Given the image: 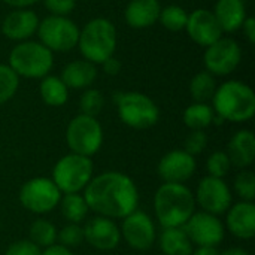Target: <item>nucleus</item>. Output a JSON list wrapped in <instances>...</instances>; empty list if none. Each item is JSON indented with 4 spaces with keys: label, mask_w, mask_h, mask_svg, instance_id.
<instances>
[{
    "label": "nucleus",
    "mask_w": 255,
    "mask_h": 255,
    "mask_svg": "<svg viewBox=\"0 0 255 255\" xmlns=\"http://www.w3.org/2000/svg\"><path fill=\"white\" fill-rule=\"evenodd\" d=\"M82 196L90 211L109 220H123L139 205L134 181L117 170H106L93 176Z\"/></svg>",
    "instance_id": "nucleus-1"
},
{
    "label": "nucleus",
    "mask_w": 255,
    "mask_h": 255,
    "mask_svg": "<svg viewBox=\"0 0 255 255\" xmlns=\"http://www.w3.org/2000/svg\"><path fill=\"white\" fill-rule=\"evenodd\" d=\"M196 212V199L185 184L163 182L154 194V214L163 229L184 227Z\"/></svg>",
    "instance_id": "nucleus-2"
},
{
    "label": "nucleus",
    "mask_w": 255,
    "mask_h": 255,
    "mask_svg": "<svg viewBox=\"0 0 255 255\" xmlns=\"http://www.w3.org/2000/svg\"><path fill=\"white\" fill-rule=\"evenodd\" d=\"M212 105L215 115L224 121L245 123L254 117L255 93L250 85L241 81H227L217 87Z\"/></svg>",
    "instance_id": "nucleus-3"
},
{
    "label": "nucleus",
    "mask_w": 255,
    "mask_h": 255,
    "mask_svg": "<svg viewBox=\"0 0 255 255\" xmlns=\"http://www.w3.org/2000/svg\"><path fill=\"white\" fill-rule=\"evenodd\" d=\"M78 46L82 57L93 64H102L117 49V28L108 18L99 16L79 30Z\"/></svg>",
    "instance_id": "nucleus-4"
},
{
    "label": "nucleus",
    "mask_w": 255,
    "mask_h": 255,
    "mask_svg": "<svg viewBox=\"0 0 255 255\" xmlns=\"http://www.w3.org/2000/svg\"><path fill=\"white\" fill-rule=\"evenodd\" d=\"M7 66L18 76L40 79L51 72L54 66V55L40 42L24 40L12 48Z\"/></svg>",
    "instance_id": "nucleus-5"
},
{
    "label": "nucleus",
    "mask_w": 255,
    "mask_h": 255,
    "mask_svg": "<svg viewBox=\"0 0 255 255\" xmlns=\"http://www.w3.org/2000/svg\"><path fill=\"white\" fill-rule=\"evenodd\" d=\"M118 117L123 124L134 130L154 127L160 120V109L155 102L143 93L127 91L115 96Z\"/></svg>",
    "instance_id": "nucleus-6"
},
{
    "label": "nucleus",
    "mask_w": 255,
    "mask_h": 255,
    "mask_svg": "<svg viewBox=\"0 0 255 255\" xmlns=\"http://www.w3.org/2000/svg\"><path fill=\"white\" fill-rule=\"evenodd\" d=\"M93 175L94 164L91 158L70 152L55 163L51 179L61 194H70L82 191L91 181Z\"/></svg>",
    "instance_id": "nucleus-7"
},
{
    "label": "nucleus",
    "mask_w": 255,
    "mask_h": 255,
    "mask_svg": "<svg viewBox=\"0 0 255 255\" xmlns=\"http://www.w3.org/2000/svg\"><path fill=\"white\" fill-rule=\"evenodd\" d=\"M66 142L70 152L91 158L103 145V128L99 120L84 114L72 118L66 128Z\"/></svg>",
    "instance_id": "nucleus-8"
},
{
    "label": "nucleus",
    "mask_w": 255,
    "mask_h": 255,
    "mask_svg": "<svg viewBox=\"0 0 255 255\" xmlns=\"http://www.w3.org/2000/svg\"><path fill=\"white\" fill-rule=\"evenodd\" d=\"M37 36L51 52H69L78 46L79 27L67 16L49 15L39 22Z\"/></svg>",
    "instance_id": "nucleus-9"
},
{
    "label": "nucleus",
    "mask_w": 255,
    "mask_h": 255,
    "mask_svg": "<svg viewBox=\"0 0 255 255\" xmlns=\"http://www.w3.org/2000/svg\"><path fill=\"white\" fill-rule=\"evenodd\" d=\"M61 196V191L51 178L37 176L22 184L18 197L24 209L36 215H43L58 206Z\"/></svg>",
    "instance_id": "nucleus-10"
},
{
    "label": "nucleus",
    "mask_w": 255,
    "mask_h": 255,
    "mask_svg": "<svg viewBox=\"0 0 255 255\" xmlns=\"http://www.w3.org/2000/svg\"><path fill=\"white\" fill-rule=\"evenodd\" d=\"M242 60V48L232 37H221L209 45L203 55L206 70L214 76H227L233 73Z\"/></svg>",
    "instance_id": "nucleus-11"
},
{
    "label": "nucleus",
    "mask_w": 255,
    "mask_h": 255,
    "mask_svg": "<svg viewBox=\"0 0 255 255\" xmlns=\"http://www.w3.org/2000/svg\"><path fill=\"white\" fill-rule=\"evenodd\" d=\"M121 239L134 251H148L157 241V229L152 218L143 211H133L123 218Z\"/></svg>",
    "instance_id": "nucleus-12"
},
{
    "label": "nucleus",
    "mask_w": 255,
    "mask_h": 255,
    "mask_svg": "<svg viewBox=\"0 0 255 255\" xmlns=\"http://www.w3.org/2000/svg\"><path fill=\"white\" fill-rule=\"evenodd\" d=\"M194 199L196 205H199L203 212L217 217L226 214L233 203L232 190L227 182L221 178H214L209 175L197 184Z\"/></svg>",
    "instance_id": "nucleus-13"
},
{
    "label": "nucleus",
    "mask_w": 255,
    "mask_h": 255,
    "mask_svg": "<svg viewBox=\"0 0 255 255\" xmlns=\"http://www.w3.org/2000/svg\"><path fill=\"white\" fill-rule=\"evenodd\" d=\"M194 247H218L226 236L223 221L208 212H194L182 227Z\"/></svg>",
    "instance_id": "nucleus-14"
},
{
    "label": "nucleus",
    "mask_w": 255,
    "mask_h": 255,
    "mask_svg": "<svg viewBox=\"0 0 255 255\" xmlns=\"http://www.w3.org/2000/svg\"><path fill=\"white\" fill-rule=\"evenodd\" d=\"M196 158L184 149H173L164 154L157 166V173L163 182L185 184L196 172Z\"/></svg>",
    "instance_id": "nucleus-15"
},
{
    "label": "nucleus",
    "mask_w": 255,
    "mask_h": 255,
    "mask_svg": "<svg viewBox=\"0 0 255 255\" xmlns=\"http://www.w3.org/2000/svg\"><path fill=\"white\" fill-rule=\"evenodd\" d=\"M82 229L85 242L97 251H112L121 242V232L114 220L96 215Z\"/></svg>",
    "instance_id": "nucleus-16"
},
{
    "label": "nucleus",
    "mask_w": 255,
    "mask_h": 255,
    "mask_svg": "<svg viewBox=\"0 0 255 255\" xmlns=\"http://www.w3.org/2000/svg\"><path fill=\"white\" fill-rule=\"evenodd\" d=\"M185 30L193 42L205 48L223 37V30L214 12L203 7L196 9L188 15Z\"/></svg>",
    "instance_id": "nucleus-17"
},
{
    "label": "nucleus",
    "mask_w": 255,
    "mask_h": 255,
    "mask_svg": "<svg viewBox=\"0 0 255 255\" xmlns=\"http://www.w3.org/2000/svg\"><path fill=\"white\" fill-rule=\"evenodd\" d=\"M226 229L241 241H250L255 236V205L254 202L235 203L226 212Z\"/></svg>",
    "instance_id": "nucleus-18"
},
{
    "label": "nucleus",
    "mask_w": 255,
    "mask_h": 255,
    "mask_svg": "<svg viewBox=\"0 0 255 255\" xmlns=\"http://www.w3.org/2000/svg\"><path fill=\"white\" fill-rule=\"evenodd\" d=\"M39 22L40 21L36 12L28 9H16L4 16L1 22V33L10 40L24 42L36 34Z\"/></svg>",
    "instance_id": "nucleus-19"
},
{
    "label": "nucleus",
    "mask_w": 255,
    "mask_h": 255,
    "mask_svg": "<svg viewBox=\"0 0 255 255\" xmlns=\"http://www.w3.org/2000/svg\"><path fill=\"white\" fill-rule=\"evenodd\" d=\"M227 155L232 166L248 169L255 160V136L251 130H239L227 145Z\"/></svg>",
    "instance_id": "nucleus-20"
},
{
    "label": "nucleus",
    "mask_w": 255,
    "mask_h": 255,
    "mask_svg": "<svg viewBox=\"0 0 255 255\" xmlns=\"http://www.w3.org/2000/svg\"><path fill=\"white\" fill-rule=\"evenodd\" d=\"M161 4L158 0H130L124 18L133 28H148L158 21Z\"/></svg>",
    "instance_id": "nucleus-21"
},
{
    "label": "nucleus",
    "mask_w": 255,
    "mask_h": 255,
    "mask_svg": "<svg viewBox=\"0 0 255 255\" xmlns=\"http://www.w3.org/2000/svg\"><path fill=\"white\" fill-rule=\"evenodd\" d=\"M60 78L67 88L85 90L94 84L97 78V67L87 60H75L63 67Z\"/></svg>",
    "instance_id": "nucleus-22"
},
{
    "label": "nucleus",
    "mask_w": 255,
    "mask_h": 255,
    "mask_svg": "<svg viewBox=\"0 0 255 255\" xmlns=\"http://www.w3.org/2000/svg\"><path fill=\"white\" fill-rule=\"evenodd\" d=\"M212 12L223 33L239 30L247 18V6L244 0H218Z\"/></svg>",
    "instance_id": "nucleus-23"
},
{
    "label": "nucleus",
    "mask_w": 255,
    "mask_h": 255,
    "mask_svg": "<svg viewBox=\"0 0 255 255\" xmlns=\"http://www.w3.org/2000/svg\"><path fill=\"white\" fill-rule=\"evenodd\" d=\"M158 247L163 255H191L194 251V245L182 227L163 229Z\"/></svg>",
    "instance_id": "nucleus-24"
},
{
    "label": "nucleus",
    "mask_w": 255,
    "mask_h": 255,
    "mask_svg": "<svg viewBox=\"0 0 255 255\" xmlns=\"http://www.w3.org/2000/svg\"><path fill=\"white\" fill-rule=\"evenodd\" d=\"M39 93L43 103L52 108L63 106L69 99V88L66 87L60 76L54 75H46L45 78H42Z\"/></svg>",
    "instance_id": "nucleus-25"
},
{
    "label": "nucleus",
    "mask_w": 255,
    "mask_h": 255,
    "mask_svg": "<svg viewBox=\"0 0 255 255\" xmlns=\"http://www.w3.org/2000/svg\"><path fill=\"white\" fill-rule=\"evenodd\" d=\"M63 218L67 223L72 224H81L87 220V215L90 212L88 205L79 193H70V194H63L60 199L58 206Z\"/></svg>",
    "instance_id": "nucleus-26"
},
{
    "label": "nucleus",
    "mask_w": 255,
    "mask_h": 255,
    "mask_svg": "<svg viewBox=\"0 0 255 255\" xmlns=\"http://www.w3.org/2000/svg\"><path fill=\"white\" fill-rule=\"evenodd\" d=\"M214 117L215 112L212 106H209L208 103L194 102L184 111L182 120L190 130H205L211 124H214Z\"/></svg>",
    "instance_id": "nucleus-27"
},
{
    "label": "nucleus",
    "mask_w": 255,
    "mask_h": 255,
    "mask_svg": "<svg viewBox=\"0 0 255 255\" xmlns=\"http://www.w3.org/2000/svg\"><path fill=\"white\" fill-rule=\"evenodd\" d=\"M217 91V81L215 76L211 75L208 70L199 72L193 76L190 82V94L196 103H208L212 100Z\"/></svg>",
    "instance_id": "nucleus-28"
},
{
    "label": "nucleus",
    "mask_w": 255,
    "mask_h": 255,
    "mask_svg": "<svg viewBox=\"0 0 255 255\" xmlns=\"http://www.w3.org/2000/svg\"><path fill=\"white\" fill-rule=\"evenodd\" d=\"M57 227L45 218L34 220L28 229V241L40 250L49 248L57 244Z\"/></svg>",
    "instance_id": "nucleus-29"
},
{
    "label": "nucleus",
    "mask_w": 255,
    "mask_h": 255,
    "mask_svg": "<svg viewBox=\"0 0 255 255\" xmlns=\"http://www.w3.org/2000/svg\"><path fill=\"white\" fill-rule=\"evenodd\" d=\"M158 21L169 31H181L187 25L188 13L185 12L184 7H181L178 4H169L166 7H161Z\"/></svg>",
    "instance_id": "nucleus-30"
},
{
    "label": "nucleus",
    "mask_w": 255,
    "mask_h": 255,
    "mask_svg": "<svg viewBox=\"0 0 255 255\" xmlns=\"http://www.w3.org/2000/svg\"><path fill=\"white\" fill-rule=\"evenodd\" d=\"M19 76L7 66L0 64V105L9 102L18 91Z\"/></svg>",
    "instance_id": "nucleus-31"
},
{
    "label": "nucleus",
    "mask_w": 255,
    "mask_h": 255,
    "mask_svg": "<svg viewBox=\"0 0 255 255\" xmlns=\"http://www.w3.org/2000/svg\"><path fill=\"white\" fill-rule=\"evenodd\" d=\"M103 106H105L103 94L96 88H85V91L79 99L81 114L97 118V115L103 111Z\"/></svg>",
    "instance_id": "nucleus-32"
},
{
    "label": "nucleus",
    "mask_w": 255,
    "mask_h": 255,
    "mask_svg": "<svg viewBox=\"0 0 255 255\" xmlns=\"http://www.w3.org/2000/svg\"><path fill=\"white\" fill-rule=\"evenodd\" d=\"M236 194L244 202H254L255 199V175L250 169H242L236 176L233 182Z\"/></svg>",
    "instance_id": "nucleus-33"
},
{
    "label": "nucleus",
    "mask_w": 255,
    "mask_h": 255,
    "mask_svg": "<svg viewBox=\"0 0 255 255\" xmlns=\"http://www.w3.org/2000/svg\"><path fill=\"white\" fill-rule=\"evenodd\" d=\"M85 242L84 239V229L81 224H72L67 223L64 227H61L57 232V244L64 248H78Z\"/></svg>",
    "instance_id": "nucleus-34"
},
{
    "label": "nucleus",
    "mask_w": 255,
    "mask_h": 255,
    "mask_svg": "<svg viewBox=\"0 0 255 255\" xmlns=\"http://www.w3.org/2000/svg\"><path fill=\"white\" fill-rule=\"evenodd\" d=\"M232 169V163L230 158L227 155L226 151H215L209 155L208 161H206V170L209 176L214 178H221L224 179L229 172Z\"/></svg>",
    "instance_id": "nucleus-35"
},
{
    "label": "nucleus",
    "mask_w": 255,
    "mask_h": 255,
    "mask_svg": "<svg viewBox=\"0 0 255 255\" xmlns=\"http://www.w3.org/2000/svg\"><path fill=\"white\" fill-rule=\"evenodd\" d=\"M206 145H208V136H206L205 130H191V133L185 139L184 151L188 152L190 155L196 157L205 151Z\"/></svg>",
    "instance_id": "nucleus-36"
},
{
    "label": "nucleus",
    "mask_w": 255,
    "mask_h": 255,
    "mask_svg": "<svg viewBox=\"0 0 255 255\" xmlns=\"http://www.w3.org/2000/svg\"><path fill=\"white\" fill-rule=\"evenodd\" d=\"M42 250L39 247H36L31 241L28 239H22V241H16L13 244H10L7 247V250L4 251V255H40Z\"/></svg>",
    "instance_id": "nucleus-37"
},
{
    "label": "nucleus",
    "mask_w": 255,
    "mask_h": 255,
    "mask_svg": "<svg viewBox=\"0 0 255 255\" xmlns=\"http://www.w3.org/2000/svg\"><path fill=\"white\" fill-rule=\"evenodd\" d=\"M46 9L52 15L67 16L76 6V0H43Z\"/></svg>",
    "instance_id": "nucleus-38"
},
{
    "label": "nucleus",
    "mask_w": 255,
    "mask_h": 255,
    "mask_svg": "<svg viewBox=\"0 0 255 255\" xmlns=\"http://www.w3.org/2000/svg\"><path fill=\"white\" fill-rule=\"evenodd\" d=\"M102 67H103V72L106 75H111V76H115L121 72V67H123V63L117 58V57H109L106 58L103 63H102Z\"/></svg>",
    "instance_id": "nucleus-39"
},
{
    "label": "nucleus",
    "mask_w": 255,
    "mask_h": 255,
    "mask_svg": "<svg viewBox=\"0 0 255 255\" xmlns=\"http://www.w3.org/2000/svg\"><path fill=\"white\" fill-rule=\"evenodd\" d=\"M241 28H244V33H245L247 39L250 40V43H255V18L254 16H247Z\"/></svg>",
    "instance_id": "nucleus-40"
},
{
    "label": "nucleus",
    "mask_w": 255,
    "mask_h": 255,
    "mask_svg": "<svg viewBox=\"0 0 255 255\" xmlns=\"http://www.w3.org/2000/svg\"><path fill=\"white\" fill-rule=\"evenodd\" d=\"M40 255H75V254L72 253V250L64 248V247H61V245L55 244V245H52V247H49V248H45Z\"/></svg>",
    "instance_id": "nucleus-41"
},
{
    "label": "nucleus",
    "mask_w": 255,
    "mask_h": 255,
    "mask_svg": "<svg viewBox=\"0 0 255 255\" xmlns=\"http://www.w3.org/2000/svg\"><path fill=\"white\" fill-rule=\"evenodd\" d=\"M1 1L12 6V7H15V9H27L28 6H33V4H36V3H39L42 0H1Z\"/></svg>",
    "instance_id": "nucleus-42"
},
{
    "label": "nucleus",
    "mask_w": 255,
    "mask_h": 255,
    "mask_svg": "<svg viewBox=\"0 0 255 255\" xmlns=\"http://www.w3.org/2000/svg\"><path fill=\"white\" fill-rule=\"evenodd\" d=\"M191 255H220V251L215 247H197Z\"/></svg>",
    "instance_id": "nucleus-43"
},
{
    "label": "nucleus",
    "mask_w": 255,
    "mask_h": 255,
    "mask_svg": "<svg viewBox=\"0 0 255 255\" xmlns=\"http://www.w3.org/2000/svg\"><path fill=\"white\" fill-rule=\"evenodd\" d=\"M220 255H250L244 248H229L223 253H220Z\"/></svg>",
    "instance_id": "nucleus-44"
}]
</instances>
